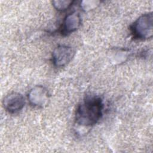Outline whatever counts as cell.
<instances>
[{"label": "cell", "mask_w": 153, "mask_h": 153, "mask_svg": "<svg viewBox=\"0 0 153 153\" xmlns=\"http://www.w3.org/2000/svg\"><path fill=\"white\" fill-rule=\"evenodd\" d=\"M103 104L100 97L87 98L76 108L75 123L79 126L91 127L101 118Z\"/></svg>", "instance_id": "cell-1"}, {"label": "cell", "mask_w": 153, "mask_h": 153, "mask_svg": "<svg viewBox=\"0 0 153 153\" xmlns=\"http://www.w3.org/2000/svg\"><path fill=\"white\" fill-rule=\"evenodd\" d=\"M153 16L150 12L142 14L130 26V31L136 39H146L153 35Z\"/></svg>", "instance_id": "cell-2"}, {"label": "cell", "mask_w": 153, "mask_h": 153, "mask_svg": "<svg viewBox=\"0 0 153 153\" xmlns=\"http://www.w3.org/2000/svg\"><path fill=\"white\" fill-rule=\"evenodd\" d=\"M75 50L71 47L61 45L57 47L52 53V60L56 67H62L68 64L74 58Z\"/></svg>", "instance_id": "cell-3"}, {"label": "cell", "mask_w": 153, "mask_h": 153, "mask_svg": "<svg viewBox=\"0 0 153 153\" xmlns=\"http://www.w3.org/2000/svg\"><path fill=\"white\" fill-rule=\"evenodd\" d=\"M27 99L30 104L33 106L43 107L49 99L48 90L42 85H36L29 92Z\"/></svg>", "instance_id": "cell-4"}, {"label": "cell", "mask_w": 153, "mask_h": 153, "mask_svg": "<svg viewBox=\"0 0 153 153\" xmlns=\"http://www.w3.org/2000/svg\"><path fill=\"white\" fill-rule=\"evenodd\" d=\"M2 104L4 109L8 112L16 113L23 108L25 99L20 93H11L4 97Z\"/></svg>", "instance_id": "cell-5"}, {"label": "cell", "mask_w": 153, "mask_h": 153, "mask_svg": "<svg viewBox=\"0 0 153 153\" xmlns=\"http://www.w3.org/2000/svg\"><path fill=\"white\" fill-rule=\"evenodd\" d=\"M81 24L80 15L77 12H73L65 17L60 27V33L68 35L76 30Z\"/></svg>", "instance_id": "cell-6"}, {"label": "cell", "mask_w": 153, "mask_h": 153, "mask_svg": "<svg viewBox=\"0 0 153 153\" xmlns=\"http://www.w3.org/2000/svg\"><path fill=\"white\" fill-rule=\"evenodd\" d=\"M74 2L73 1H54L52 2V4L57 10L62 11L68 9Z\"/></svg>", "instance_id": "cell-7"}, {"label": "cell", "mask_w": 153, "mask_h": 153, "mask_svg": "<svg viewBox=\"0 0 153 153\" xmlns=\"http://www.w3.org/2000/svg\"><path fill=\"white\" fill-rule=\"evenodd\" d=\"M99 1H82L81 4V7L84 10H90L93 8H94L96 5L98 4Z\"/></svg>", "instance_id": "cell-8"}]
</instances>
